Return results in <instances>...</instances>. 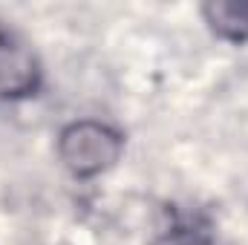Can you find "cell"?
Here are the masks:
<instances>
[{"label": "cell", "instance_id": "cell-1", "mask_svg": "<svg viewBox=\"0 0 248 245\" xmlns=\"http://www.w3.org/2000/svg\"><path fill=\"white\" fill-rule=\"evenodd\" d=\"M58 156L75 176H95L119 162L122 136L101 122H75L58 136Z\"/></svg>", "mask_w": 248, "mask_h": 245}, {"label": "cell", "instance_id": "cell-2", "mask_svg": "<svg viewBox=\"0 0 248 245\" xmlns=\"http://www.w3.org/2000/svg\"><path fill=\"white\" fill-rule=\"evenodd\" d=\"M38 84V61L32 52L0 41V98L23 95Z\"/></svg>", "mask_w": 248, "mask_h": 245}, {"label": "cell", "instance_id": "cell-3", "mask_svg": "<svg viewBox=\"0 0 248 245\" xmlns=\"http://www.w3.org/2000/svg\"><path fill=\"white\" fill-rule=\"evenodd\" d=\"M205 17L211 29L225 41L248 38V3H208Z\"/></svg>", "mask_w": 248, "mask_h": 245}, {"label": "cell", "instance_id": "cell-4", "mask_svg": "<svg viewBox=\"0 0 248 245\" xmlns=\"http://www.w3.org/2000/svg\"><path fill=\"white\" fill-rule=\"evenodd\" d=\"M156 245H214V240L205 231H196V228H173Z\"/></svg>", "mask_w": 248, "mask_h": 245}]
</instances>
